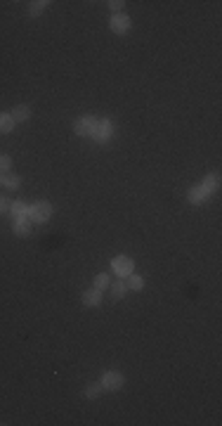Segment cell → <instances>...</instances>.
Masks as SVG:
<instances>
[{
    "mask_svg": "<svg viewBox=\"0 0 222 426\" xmlns=\"http://www.w3.org/2000/svg\"><path fill=\"white\" fill-rule=\"evenodd\" d=\"M50 215H52V204L50 201H36L33 206H28V220L31 223H48L50 220Z\"/></svg>",
    "mask_w": 222,
    "mask_h": 426,
    "instance_id": "1",
    "label": "cell"
},
{
    "mask_svg": "<svg viewBox=\"0 0 222 426\" xmlns=\"http://www.w3.org/2000/svg\"><path fill=\"white\" fill-rule=\"evenodd\" d=\"M111 270L116 272L121 280H125L128 275H132L135 263H132V258H128V256H116V258L111 261Z\"/></svg>",
    "mask_w": 222,
    "mask_h": 426,
    "instance_id": "2",
    "label": "cell"
},
{
    "mask_svg": "<svg viewBox=\"0 0 222 426\" xmlns=\"http://www.w3.org/2000/svg\"><path fill=\"white\" fill-rule=\"evenodd\" d=\"M97 121L95 116H80V119H76V123H74V131H76V135H80V137H90L92 133H95V128H97Z\"/></svg>",
    "mask_w": 222,
    "mask_h": 426,
    "instance_id": "3",
    "label": "cell"
},
{
    "mask_svg": "<svg viewBox=\"0 0 222 426\" xmlns=\"http://www.w3.org/2000/svg\"><path fill=\"white\" fill-rule=\"evenodd\" d=\"M109 27H111V31H114V33H118V36H125V33L130 31L132 22H130V17H128V14H114V17H111V22H109Z\"/></svg>",
    "mask_w": 222,
    "mask_h": 426,
    "instance_id": "4",
    "label": "cell"
},
{
    "mask_svg": "<svg viewBox=\"0 0 222 426\" xmlns=\"http://www.w3.org/2000/svg\"><path fill=\"white\" fill-rule=\"evenodd\" d=\"M111 135H114V123L109 119H99L97 121V128H95V133H92L90 137H95L97 142H106Z\"/></svg>",
    "mask_w": 222,
    "mask_h": 426,
    "instance_id": "5",
    "label": "cell"
},
{
    "mask_svg": "<svg viewBox=\"0 0 222 426\" xmlns=\"http://www.w3.org/2000/svg\"><path fill=\"white\" fill-rule=\"evenodd\" d=\"M99 384H102V391H118V388L123 386V374L109 370V372H104Z\"/></svg>",
    "mask_w": 222,
    "mask_h": 426,
    "instance_id": "6",
    "label": "cell"
},
{
    "mask_svg": "<svg viewBox=\"0 0 222 426\" xmlns=\"http://www.w3.org/2000/svg\"><path fill=\"white\" fill-rule=\"evenodd\" d=\"M187 199H189V204H194V206H201V204H206V201L210 199V192L203 185H196L189 189Z\"/></svg>",
    "mask_w": 222,
    "mask_h": 426,
    "instance_id": "7",
    "label": "cell"
},
{
    "mask_svg": "<svg viewBox=\"0 0 222 426\" xmlns=\"http://www.w3.org/2000/svg\"><path fill=\"white\" fill-rule=\"evenodd\" d=\"M83 303H85L88 308L99 306V303H102V292H99V289H95V287H92V289H88V292L83 293Z\"/></svg>",
    "mask_w": 222,
    "mask_h": 426,
    "instance_id": "8",
    "label": "cell"
},
{
    "mask_svg": "<svg viewBox=\"0 0 222 426\" xmlns=\"http://www.w3.org/2000/svg\"><path fill=\"white\" fill-rule=\"evenodd\" d=\"M10 215H12L14 220H24L28 215V206L24 201H12L10 204Z\"/></svg>",
    "mask_w": 222,
    "mask_h": 426,
    "instance_id": "9",
    "label": "cell"
},
{
    "mask_svg": "<svg viewBox=\"0 0 222 426\" xmlns=\"http://www.w3.org/2000/svg\"><path fill=\"white\" fill-rule=\"evenodd\" d=\"M10 116L14 119V123H17V121H28V116H31V109H28L26 105H17L12 111H10Z\"/></svg>",
    "mask_w": 222,
    "mask_h": 426,
    "instance_id": "10",
    "label": "cell"
},
{
    "mask_svg": "<svg viewBox=\"0 0 222 426\" xmlns=\"http://www.w3.org/2000/svg\"><path fill=\"white\" fill-rule=\"evenodd\" d=\"M14 235H19V237H26L28 232H31V220L28 218H24V220H14Z\"/></svg>",
    "mask_w": 222,
    "mask_h": 426,
    "instance_id": "11",
    "label": "cell"
},
{
    "mask_svg": "<svg viewBox=\"0 0 222 426\" xmlns=\"http://www.w3.org/2000/svg\"><path fill=\"white\" fill-rule=\"evenodd\" d=\"M201 185L206 187V189H208L210 194H213V192H218V187H220V175H218V173H210V175H206V180H203Z\"/></svg>",
    "mask_w": 222,
    "mask_h": 426,
    "instance_id": "12",
    "label": "cell"
},
{
    "mask_svg": "<svg viewBox=\"0 0 222 426\" xmlns=\"http://www.w3.org/2000/svg\"><path fill=\"white\" fill-rule=\"evenodd\" d=\"M12 128H14V119L10 114L0 111V133H12Z\"/></svg>",
    "mask_w": 222,
    "mask_h": 426,
    "instance_id": "13",
    "label": "cell"
},
{
    "mask_svg": "<svg viewBox=\"0 0 222 426\" xmlns=\"http://www.w3.org/2000/svg\"><path fill=\"white\" fill-rule=\"evenodd\" d=\"M125 280H128V282H125V284H128V289H132V292H142L144 280L140 277V275H135V272H132V275H128Z\"/></svg>",
    "mask_w": 222,
    "mask_h": 426,
    "instance_id": "14",
    "label": "cell"
},
{
    "mask_svg": "<svg viewBox=\"0 0 222 426\" xmlns=\"http://www.w3.org/2000/svg\"><path fill=\"white\" fill-rule=\"evenodd\" d=\"M45 5H50L48 0H33V2H28V14L31 17H38L43 10H45Z\"/></svg>",
    "mask_w": 222,
    "mask_h": 426,
    "instance_id": "15",
    "label": "cell"
},
{
    "mask_svg": "<svg viewBox=\"0 0 222 426\" xmlns=\"http://www.w3.org/2000/svg\"><path fill=\"white\" fill-rule=\"evenodd\" d=\"M2 187L10 189V192H14V189L19 187V175H2Z\"/></svg>",
    "mask_w": 222,
    "mask_h": 426,
    "instance_id": "16",
    "label": "cell"
},
{
    "mask_svg": "<svg viewBox=\"0 0 222 426\" xmlns=\"http://www.w3.org/2000/svg\"><path fill=\"white\" fill-rule=\"evenodd\" d=\"M125 292H128V284L123 280L114 282V287H111V293H114V298H123L125 296Z\"/></svg>",
    "mask_w": 222,
    "mask_h": 426,
    "instance_id": "17",
    "label": "cell"
},
{
    "mask_svg": "<svg viewBox=\"0 0 222 426\" xmlns=\"http://www.w3.org/2000/svg\"><path fill=\"white\" fill-rule=\"evenodd\" d=\"M109 287H111V277H109V275H104V272H102V275H97V277H95V289H99V292H102V289H109Z\"/></svg>",
    "mask_w": 222,
    "mask_h": 426,
    "instance_id": "18",
    "label": "cell"
},
{
    "mask_svg": "<svg viewBox=\"0 0 222 426\" xmlns=\"http://www.w3.org/2000/svg\"><path fill=\"white\" fill-rule=\"evenodd\" d=\"M10 168H12V159H10L7 154H2V152H0V173H7Z\"/></svg>",
    "mask_w": 222,
    "mask_h": 426,
    "instance_id": "19",
    "label": "cell"
},
{
    "mask_svg": "<svg viewBox=\"0 0 222 426\" xmlns=\"http://www.w3.org/2000/svg\"><path fill=\"white\" fill-rule=\"evenodd\" d=\"M99 393H102V384H92L85 388V398H97Z\"/></svg>",
    "mask_w": 222,
    "mask_h": 426,
    "instance_id": "20",
    "label": "cell"
},
{
    "mask_svg": "<svg viewBox=\"0 0 222 426\" xmlns=\"http://www.w3.org/2000/svg\"><path fill=\"white\" fill-rule=\"evenodd\" d=\"M106 5H109V7L114 10V12H118V10H121V7H123L125 2H123V0H111V2H106Z\"/></svg>",
    "mask_w": 222,
    "mask_h": 426,
    "instance_id": "21",
    "label": "cell"
},
{
    "mask_svg": "<svg viewBox=\"0 0 222 426\" xmlns=\"http://www.w3.org/2000/svg\"><path fill=\"white\" fill-rule=\"evenodd\" d=\"M7 211H10V201L0 197V213H7Z\"/></svg>",
    "mask_w": 222,
    "mask_h": 426,
    "instance_id": "22",
    "label": "cell"
},
{
    "mask_svg": "<svg viewBox=\"0 0 222 426\" xmlns=\"http://www.w3.org/2000/svg\"><path fill=\"white\" fill-rule=\"evenodd\" d=\"M2 175H5V173H0V185H2Z\"/></svg>",
    "mask_w": 222,
    "mask_h": 426,
    "instance_id": "23",
    "label": "cell"
}]
</instances>
